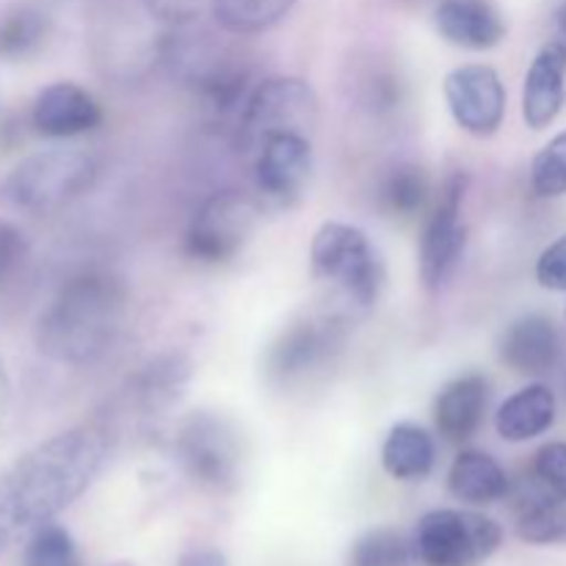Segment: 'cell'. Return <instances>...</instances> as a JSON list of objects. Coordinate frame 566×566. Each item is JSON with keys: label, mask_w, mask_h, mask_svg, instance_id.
I'll use <instances>...</instances> for the list:
<instances>
[{"label": "cell", "mask_w": 566, "mask_h": 566, "mask_svg": "<svg viewBox=\"0 0 566 566\" xmlns=\"http://www.w3.org/2000/svg\"><path fill=\"white\" fill-rule=\"evenodd\" d=\"M446 103L453 119L470 136L497 133L506 116V88L501 75L486 64H464L446 75Z\"/></svg>", "instance_id": "obj_12"}, {"label": "cell", "mask_w": 566, "mask_h": 566, "mask_svg": "<svg viewBox=\"0 0 566 566\" xmlns=\"http://www.w3.org/2000/svg\"><path fill=\"white\" fill-rule=\"evenodd\" d=\"M486 401H490V385L481 374H464L448 381L434 403V420L440 434L453 446L468 442L484 420Z\"/></svg>", "instance_id": "obj_17"}, {"label": "cell", "mask_w": 566, "mask_h": 566, "mask_svg": "<svg viewBox=\"0 0 566 566\" xmlns=\"http://www.w3.org/2000/svg\"><path fill=\"white\" fill-rule=\"evenodd\" d=\"M22 566H81V553L70 531L48 523L28 536Z\"/></svg>", "instance_id": "obj_27"}, {"label": "cell", "mask_w": 566, "mask_h": 566, "mask_svg": "<svg viewBox=\"0 0 566 566\" xmlns=\"http://www.w3.org/2000/svg\"><path fill=\"white\" fill-rule=\"evenodd\" d=\"M142 3L147 9V14H153L158 22H164L169 28H180L191 25L216 0H142Z\"/></svg>", "instance_id": "obj_31"}, {"label": "cell", "mask_w": 566, "mask_h": 566, "mask_svg": "<svg viewBox=\"0 0 566 566\" xmlns=\"http://www.w3.org/2000/svg\"><path fill=\"white\" fill-rule=\"evenodd\" d=\"M175 566H227V558L224 553L213 551V547H199V551L182 553Z\"/></svg>", "instance_id": "obj_33"}, {"label": "cell", "mask_w": 566, "mask_h": 566, "mask_svg": "<svg viewBox=\"0 0 566 566\" xmlns=\"http://www.w3.org/2000/svg\"><path fill=\"white\" fill-rule=\"evenodd\" d=\"M103 125V108L92 92L70 81L50 83L31 105V127L44 138H75Z\"/></svg>", "instance_id": "obj_13"}, {"label": "cell", "mask_w": 566, "mask_h": 566, "mask_svg": "<svg viewBox=\"0 0 566 566\" xmlns=\"http://www.w3.org/2000/svg\"><path fill=\"white\" fill-rule=\"evenodd\" d=\"M108 457L111 440L103 429L75 426L0 470V556L86 495Z\"/></svg>", "instance_id": "obj_1"}, {"label": "cell", "mask_w": 566, "mask_h": 566, "mask_svg": "<svg viewBox=\"0 0 566 566\" xmlns=\"http://www.w3.org/2000/svg\"><path fill=\"white\" fill-rule=\"evenodd\" d=\"M9 403H11V381H9V374H6V365L0 363V423H3L6 415H9Z\"/></svg>", "instance_id": "obj_34"}, {"label": "cell", "mask_w": 566, "mask_h": 566, "mask_svg": "<svg viewBox=\"0 0 566 566\" xmlns=\"http://www.w3.org/2000/svg\"><path fill=\"white\" fill-rule=\"evenodd\" d=\"M434 22L448 42L464 50L497 48L506 36V20L492 0H440Z\"/></svg>", "instance_id": "obj_16"}, {"label": "cell", "mask_w": 566, "mask_h": 566, "mask_svg": "<svg viewBox=\"0 0 566 566\" xmlns=\"http://www.w3.org/2000/svg\"><path fill=\"white\" fill-rule=\"evenodd\" d=\"M260 202L241 191L210 193L193 213L186 232V252L197 263L219 265L235 258L252 238Z\"/></svg>", "instance_id": "obj_9"}, {"label": "cell", "mask_w": 566, "mask_h": 566, "mask_svg": "<svg viewBox=\"0 0 566 566\" xmlns=\"http://www.w3.org/2000/svg\"><path fill=\"white\" fill-rule=\"evenodd\" d=\"M562 335L545 315H523L501 340V359L520 376H545L562 359Z\"/></svg>", "instance_id": "obj_14"}, {"label": "cell", "mask_w": 566, "mask_h": 566, "mask_svg": "<svg viewBox=\"0 0 566 566\" xmlns=\"http://www.w3.org/2000/svg\"><path fill=\"white\" fill-rule=\"evenodd\" d=\"M50 36V20L33 6H14L0 17V59L25 61L42 50Z\"/></svg>", "instance_id": "obj_21"}, {"label": "cell", "mask_w": 566, "mask_h": 566, "mask_svg": "<svg viewBox=\"0 0 566 566\" xmlns=\"http://www.w3.org/2000/svg\"><path fill=\"white\" fill-rule=\"evenodd\" d=\"M429 177L420 166L403 164L396 166V169L387 175V180L381 182V202L390 210L392 216H401V219H409V216L420 213L429 202Z\"/></svg>", "instance_id": "obj_25"}, {"label": "cell", "mask_w": 566, "mask_h": 566, "mask_svg": "<svg viewBox=\"0 0 566 566\" xmlns=\"http://www.w3.org/2000/svg\"><path fill=\"white\" fill-rule=\"evenodd\" d=\"M534 475L553 495L566 497V442H551L534 457Z\"/></svg>", "instance_id": "obj_30"}, {"label": "cell", "mask_w": 566, "mask_h": 566, "mask_svg": "<svg viewBox=\"0 0 566 566\" xmlns=\"http://www.w3.org/2000/svg\"><path fill=\"white\" fill-rule=\"evenodd\" d=\"M94 180L97 164L83 149H42L9 171L0 193L20 213L50 216L83 197Z\"/></svg>", "instance_id": "obj_4"}, {"label": "cell", "mask_w": 566, "mask_h": 566, "mask_svg": "<svg viewBox=\"0 0 566 566\" xmlns=\"http://www.w3.org/2000/svg\"><path fill=\"white\" fill-rule=\"evenodd\" d=\"M412 562V539L396 528L368 531L354 542L348 553V566H409Z\"/></svg>", "instance_id": "obj_24"}, {"label": "cell", "mask_w": 566, "mask_h": 566, "mask_svg": "<svg viewBox=\"0 0 566 566\" xmlns=\"http://www.w3.org/2000/svg\"><path fill=\"white\" fill-rule=\"evenodd\" d=\"M315 282L329 291L332 313L346 321L363 318L376 307L385 287V263L359 227L326 221L310 247Z\"/></svg>", "instance_id": "obj_3"}, {"label": "cell", "mask_w": 566, "mask_h": 566, "mask_svg": "<svg viewBox=\"0 0 566 566\" xmlns=\"http://www.w3.org/2000/svg\"><path fill=\"white\" fill-rule=\"evenodd\" d=\"M531 186L539 197L553 199L566 193V130L545 144L531 164Z\"/></svg>", "instance_id": "obj_28"}, {"label": "cell", "mask_w": 566, "mask_h": 566, "mask_svg": "<svg viewBox=\"0 0 566 566\" xmlns=\"http://www.w3.org/2000/svg\"><path fill=\"white\" fill-rule=\"evenodd\" d=\"M448 490L457 501L490 506L509 495V475L497 459L484 451H462L448 473Z\"/></svg>", "instance_id": "obj_18"}, {"label": "cell", "mask_w": 566, "mask_h": 566, "mask_svg": "<svg viewBox=\"0 0 566 566\" xmlns=\"http://www.w3.org/2000/svg\"><path fill=\"white\" fill-rule=\"evenodd\" d=\"M28 238L11 221H0V291L20 276L22 265L28 263Z\"/></svg>", "instance_id": "obj_29"}, {"label": "cell", "mask_w": 566, "mask_h": 566, "mask_svg": "<svg viewBox=\"0 0 566 566\" xmlns=\"http://www.w3.org/2000/svg\"><path fill=\"white\" fill-rule=\"evenodd\" d=\"M566 103V48L562 42H547L536 53L523 88L525 125L545 130L556 122Z\"/></svg>", "instance_id": "obj_15"}, {"label": "cell", "mask_w": 566, "mask_h": 566, "mask_svg": "<svg viewBox=\"0 0 566 566\" xmlns=\"http://www.w3.org/2000/svg\"><path fill=\"white\" fill-rule=\"evenodd\" d=\"M464 188H468V177H448L420 238V276L429 291H442L462 263L464 247H468V224L462 213Z\"/></svg>", "instance_id": "obj_10"}, {"label": "cell", "mask_w": 566, "mask_h": 566, "mask_svg": "<svg viewBox=\"0 0 566 566\" xmlns=\"http://www.w3.org/2000/svg\"><path fill=\"white\" fill-rule=\"evenodd\" d=\"M188 381V363L182 357H160L147 365L142 374V401L147 409H164L180 396L182 385Z\"/></svg>", "instance_id": "obj_26"}, {"label": "cell", "mask_w": 566, "mask_h": 566, "mask_svg": "<svg viewBox=\"0 0 566 566\" xmlns=\"http://www.w3.org/2000/svg\"><path fill=\"white\" fill-rule=\"evenodd\" d=\"M318 94L302 77H269L249 92L238 116V147L252 158L269 138L307 136L318 127Z\"/></svg>", "instance_id": "obj_5"}, {"label": "cell", "mask_w": 566, "mask_h": 566, "mask_svg": "<svg viewBox=\"0 0 566 566\" xmlns=\"http://www.w3.org/2000/svg\"><path fill=\"white\" fill-rule=\"evenodd\" d=\"M296 0H216V22L235 36H254L285 20Z\"/></svg>", "instance_id": "obj_22"}, {"label": "cell", "mask_w": 566, "mask_h": 566, "mask_svg": "<svg viewBox=\"0 0 566 566\" xmlns=\"http://www.w3.org/2000/svg\"><path fill=\"white\" fill-rule=\"evenodd\" d=\"M517 534L531 545H566V497L534 495L523 509H520Z\"/></svg>", "instance_id": "obj_23"}, {"label": "cell", "mask_w": 566, "mask_h": 566, "mask_svg": "<svg viewBox=\"0 0 566 566\" xmlns=\"http://www.w3.org/2000/svg\"><path fill=\"white\" fill-rule=\"evenodd\" d=\"M556 420V396L545 385H528L497 409L495 429L506 442H528L542 437Z\"/></svg>", "instance_id": "obj_19"}, {"label": "cell", "mask_w": 566, "mask_h": 566, "mask_svg": "<svg viewBox=\"0 0 566 566\" xmlns=\"http://www.w3.org/2000/svg\"><path fill=\"white\" fill-rule=\"evenodd\" d=\"M241 448L235 426L213 412L188 415L175 437V453L186 473L210 492H230L238 484Z\"/></svg>", "instance_id": "obj_8"}, {"label": "cell", "mask_w": 566, "mask_h": 566, "mask_svg": "<svg viewBox=\"0 0 566 566\" xmlns=\"http://www.w3.org/2000/svg\"><path fill=\"white\" fill-rule=\"evenodd\" d=\"M352 321L324 310L304 315L280 332L265 354V376L276 387H298L313 376L324 374L340 354Z\"/></svg>", "instance_id": "obj_6"}, {"label": "cell", "mask_w": 566, "mask_h": 566, "mask_svg": "<svg viewBox=\"0 0 566 566\" xmlns=\"http://www.w3.org/2000/svg\"><path fill=\"white\" fill-rule=\"evenodd\" d=\"M434 440L415 423L392 426L381 446V468L396 481H420L434 470Z\"/></svg>", "instance_id": "obj_20"}, {"label": "cell", "mask_w": 566, "mask_h": 566, "mask_svg": "<svg viewBox=\"0 0 566 566\" xmlns=\"http://www.w3.org/2000/svg\"><path fill=\"white\" fill-rule=\"evenodd\" d=\"M127 313L122 276L105 269H83L64 282L36 324V346L61 365H83L114 343Z\"/></svg>", "instance_id": "obj_2"}, {"label": "cell", "mask_w": 566, "mask_h": 566, "mask_svg": "<svg viewBox=\"0 0 566 566\" xmlns=\"http://www.w3.org/2000/svg\"><path fill=\"white\" fill-rule=\"evenodd\" d=\"M556 25H558V42L566 48V0L558 6V11H556Z\"/></svg>", "instance_id": "obj_35"}, {"label": "cell", "mask_w": 566, "mask_h": 566, "mask_svg": "<svg viewBox=\"0 0 566 566\" xmlns=\"http://www.w3.org/2000/svg\"><path fill=\"white\" fill-rule=\"evenodd\" d=\"M503 542L495 520L459 509H437L418 523L412 536L415 558L423 566H481Z\"/></svg>", "instance_id": "obj_7"}, {"label": "cell", "mask_w": 566, "mask_h": 566, "mask_svg": "<svg viewBox=\"0 0 566 566\" xmlns=\"http://www.w3.org/2000/svg\"><path fill=\"white\" fill-rule=\"evenodd\" d=\"M536 280L547 291H566V235L556 238L536 260Z\"/></svg>", "instance_id": "obj_32"}, {"label": "cell", "mask_w": 566, "mask_h": 566, "mask_svg": "<svg viewBox=\"0 0 566 566\" xmlns=\"http://www.w3.org/2000/svg\"><path fill=\"white\" fill-rule=\"evenodd\" d=\"M260 208L282 210L302 199L313 171V138L276 136L252 155Z\"/></svg>", "instance_id": "obj_11"}]
</instances>
